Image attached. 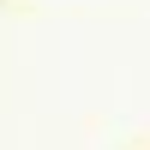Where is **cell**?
<instances>
[]
</instances>
